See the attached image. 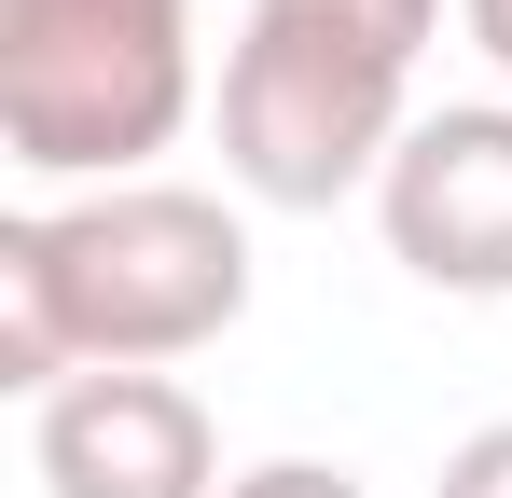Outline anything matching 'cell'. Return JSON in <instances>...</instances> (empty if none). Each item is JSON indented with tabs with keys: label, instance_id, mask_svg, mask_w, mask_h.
I'll list each match as a JSON object with an SVG mask.
<instances>
[{
	"label": "cell",
	"instance_id": "cell-3",
	"mask_svg": "<svg viewBox=\"0 0 512 498\" xmlns=\"http://www.w3.org/2000/svg\"><path fill=\"white\" fill-rule=\"evenodd\" d=\"M402 83L416 70L250 14L236 56H222V180L250 208H346V194H374L388 153H402V125H416Z\"/></svg>",
	"mask_w": 512,
	"mask_h": 498
},
{
	"label": "cell",
	"instance_id": "cell-5",
	"mask_svg": "<svg viewBox=\"0 0 512 498\" xmlns=\"http://www.w3.org/2000/svg\"><path fill=\"white\" fill-rule=\"evenodd\" d=\"M42 498H222V429L180 374H70L28 402Z\"/></svg>",
	"mask_w": 512,
	"mask_h": 498
},
{
	"label": "cell",
	"instance_id": "cell-8",
	"mask_svg": "<svg viewBox=\"0 0 512 498\" xmlns=\"http://www.w3.org/2000/svg\"><path fill=\"white\" fill-rule=\"evenodd\" d=\"M222 498H360V471H333V457H263V471H236Z\"/></svg>",
	"mask_w": 512,
	"mask_h": 498
},
{
	"label": "cell",
	"instance_id": "cell-9",
	"mask_svg": "<svg viewBox=\"0 0 512 498\" xmlns=\"http://www.w3.org/2000/svg\"><path fill=\"white\" fill-rule=\"evenodd\" d=\"M457 28H471V42H485V70L512 83V0H457Z\"/></svg>",
	"mask_w": 512,
	"mask_h": 498
},
{
	"label": "cell",
	"instance_id": "cell-6",
	"mask_svg": "<svg viewBox=\"0 0 512 498\" xmlns=\"http://www.w3.org/2000/svg\"><path fill=\"white\" fill-rule=\"evenodd\" d=\"M263 28H305V42H346V56H388V70H416L429 28H443V0H250Z\"/></svg>",
	"mask_w": 512,
	"mask_h": 498
},
{
	"label": "cell",
	"instance_id": "cell-2",
	"mask_svg": "<svg viewBox=\"0 0 512 498\" xmlns=\"http://www.w3.org/2000/svg\"><path fill=\"white\" fill-rule=\"evenodd\" d=\"M194 125V0H0V153L28 180H139Z\"/></svg>",
	"mask_w": 512,
	"mask_h": 498
},
{
	"label": "cell",
	"instance_id": "cell-1",
	"mask_svg": "<svg viewBox=\"0 0 512 498\" xmlns=\"http://www.w3.org/2000/svg\"><path fill=\"white\" fill-rule=\"evenodd\" d=\"M250 319V222L194 180H111L0 222V388L56 402L70 374H167Z\"/></svg>",
	"mask_w": 512,
	"mask_h": 498
},
{
	"label": "cell",
	"instance_id": "cell-4",
	"mask_svg": "<svg viewBox=\"0 0 512 498\" xmlns=\"http://www.w3.org/2000/svg\"><path fill=\"white\" fill-rule=\"evenodd\" d=\"M374 222H388V263L416 291L512 305V97L416 111L402 153H388V180H374Z\"/></svg>",
	"mask_w": 512,
	"mask_h": 498
},
{
	"label": "cell",
	"instance_id": "cell-7",
	"mask_svg": "<svg viewBox=\"0 0 512 498\" xmlns=\"http://www.w3.org/2000/svg\"><path fill=\"white\" fill-rule=\"evenodd\" d=\"M429 498H512V415H499V429H471V443L443 457V485H429Z\"/></svg>",
	"mask_w": 512,
	"mask_h": 498
}]
</instances>
